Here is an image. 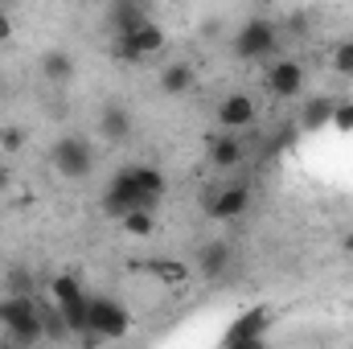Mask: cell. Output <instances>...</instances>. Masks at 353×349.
<instances>
[{
  "label": "cell",
  "mask_w": 353,
  "mask_h": 349,
  "mask_svg": "<svg viewBox=\"0 0 353 349\" xmlns=\"http://www.w3.org/2000/svg\"><path fill=\"white\" fill-rule=\"evenodd\" d=\"M132 329V312L111 300V296H90V308H87V333L83 341L87 346H99V341H123Z\"/></svg>",
  "instance_id": "1"
},
{
  "label": "cell",
  "mask_w": 353,
  "mask_h": 349,
  "mask_svg": "<svg viewBox=\"0 0 353 349\" xmlns=\"http://www.w3.org/2000/svg\"><path fill=\"white\" fill-rule=\"evenodd\" d=\"M165 29L148 17L140 29H132V33H115V46H111V58L115 62H144V58H157V54H165Z\"/></svg>",
  "instance_id": "2"
},
{
  "label": "cell",
  "mask_w": 353,
  "mask_h": 349,
  "mask_svg": "<svg viewBox=\"0 0 353 349\" xmlns=\"http://www.w3.org/2000/svg\"><path fill=\"white\" fill-rule=\"evenodd\" d=\"M50 165H54V173L66 177V181H87L94 173V144L83 140V136H62L50 148Z\"/></svg>",
  "instance_id": "3"
},
{
  "label": "cell",
  "mask_w": 353,
  "mask_h": 349,
  "mask_svg": "<svg viewBox=\"0 0 353 349\" xmlns=\"http://www.w3.org/2000/svg\"><path fill=\"white\" fill-rule=\"evenodd\" d=\"M275 46H279V25L267 21V17L243 21V29L234 33V54H239L243 62H263V58L275 54Z\"/></svg>",
  "instance_id": "4"
},
{
  "label": "cell",
  "mask_w": 353,
  "mask_h": 349,
  "mask_svg": "<svg viewBox=\"0 0 353 349\" xmlns=\"http://www.w3.org/2000/svg\"><path fill=\"white\" fill-rule=\"evenodd\" d=\"M103 210H107L111 218H123L128 210H157V201L144 197V189L136 185L132 165H128V169H119V173L111 177V185L103 189Z\"/></svg>",
  "instance_id": "5"
},
{
  "label": "cell",
  "mask_w": 353,
  "mask_h": 349,
  "mask_svg": "<svg viewBox=\"0 0 353 349\" xmlns=\"http://www.w3.org/2000/svg\"><path fill=\"white\" fill-rule=\"evenodd\" d=\"M259 119V103L247 94V90H230L226 99H218V107H214V123L222 128V132H243V128H251Z\"/></svg>",
  "instance_id": "6"
},
{
  "label": "cell",
  "mask_w": 353,
  "mask_h": 349,
  "mask_svg": "<svg viewBox=\"0 0 353 349\" xmlns=\"http://www.w3.org/2000/svg\"><path fill=\"white\" fill-rule=\"evenodd\" d=\"M251 210V185H218L205 197V214L214 222H239Z\"/></svg>",
  "instance_id": "7"
},
{
  "label": "cell",
  "mask_w": 353,
  "mask_h": 349,
  "mask_svg": "<svg viewBox=\"0 0 353 349\" xmlns=\"http://www.w3.org/2000/svg\"><path fill=\"white\" fill-rule=\"evenodd\" d=\"M304 83H308V74L296 58H275L267 66V94L271 99H300Z\"/></svg>",
  "instance_id": "8"
},
{
  "label": "cell",
  "mask_w": 353,
  "mask_h": 349,
  "mask_svg": "<svg viewBox=\"0 0 353 349\" xmlns=\"http://www.w3.org/2000/svg\"><path fill=\"white\" fill-rule=\"evenodd\" d=\"M205 157H210V165H214L218 173H230V169H239V165L247 161V144H243L239 132H218V136H210Z\"/></svg>",
  "instance_id": "9"
},
{
  "label": "cell",
  "mask_w": 353,
  "mask_h": 349,
  "mask_svg": "<svg viewBox=\"0 0 353 349\" xmlns=\"http://www.w3.org/2000/svg\"><path fill=\"white\" fill-rule=\"evenodd\" d=\"M267 325H271L267 308H251V312H243V317L226 329L222 346H259V341L267 337Z\"/></svg>",
  "instance_id": "10"
},
{
  "label": "cell",
  "mask_w": 353,
  "mask_h": 349,
  "mask_svg": "<svg viewBox=\"0 0 353 349\" xmlns=\"http://www.w3.org/2000/svg\"><path fill=\"white\" fill-rule=\"evenodd\" d=\"M226 271H230V247H226V243H205V247L197 251V275H201L205 283H218Z\"/></svg>",
  "instance_id": "11"
},
{
  "label": "cell",
  "mask_w": 353,
  "mask_h": 349,
  "mask_svg": "<svg viewBox=\"0 0 353 349\" xmlns=\"http://www.w3.org/2000/svg\"><path fill=\"white\" fill-rule=\"evenodd\" d=\"M4 341H12V346H37V341H46L41 304H37V312H29V317H21L17 325H8V329H4Z\"/></svg>",
  "instance_id": "12"
},
{
  "label": "cell",
  "mask_w": 353,
  "mask_h": 349,
  "mask_svg": "<svg viewBox=\"0 0 353 349\" xmlns=\"http://www.w3.org/2000/svg\"><path fill=\"white\" fill-rule=\"evenodd\" d=\"M193 87H197V70H193L189 62H169V66L161 70V94L176 99V94H189Z\"/></svg>",
  "instance_id": "13"
},
{
  "label": "cell",
  "mask_w": 353,
  "mask_h": 349,
  "mask_svg": "<svg viewBox=\"0 0 353 349\" xmlns=\"http://www.w3.org/2000/svg\"><path fill=\"white\" fill-rule=\"evenodd\" d=\"M41 79H46L50 87H66V83L74 79V58H70L66 50H46V54H41Z\"/></svg>",
  "instance_id": "14"
},
{
  "label": "cell",
  "mask_w": 353,
  "mask_h": 349,
  "mask_svg": "<svg viewBox=\"0 0 353 349\" xmlns=\"http://www.w3.org/2000/svg\"><path fill=\"white\" fill-rule=\"evenodd\" d=\"M99 136H103L107 144H128V136H132V115H128L123 107H103V115H99Z\"/></svg>",
  "instance_id": "15"
},
{
  "label": "cell",
  "mask_w": 353,
  "mask_h": 349,
  "mask_svg": "<svg viewBox=\"0 0 353 349\" xmlns=\"http://www.w3.org/2000/svg\"><path fill=\"white\" fill-rule=\"evenodd\" d=\"M157 283H165V288H185L189 283V275H193V267L181 259H152L148 267H144Z\"/></svg>",
  "instance_id": "16"
},
{
  "label": "cell",
  "mask_w": 353,
  "mask_h": 349,
  "mask_svg": "<svg viewBox=\"0 0 353 349\" xmlns=\"http://www.w3.org/2000/svg\"><path fill=\"white\" fill-rule=\"evenodd\" d=\"M333 103H337V99H325V94L308 99V103H304V111H300V123H304L308 132H321V128L333 119Z\"/></svg>",
  "instance_id": "17"
},
{
  "label": "cell",
  "mask_w": 353,
  "mask_h": 349,
  "mask_svg": "<svg viewBox=\"0 0 353 349\" xmlns=\"http://www.w3.org/2000/svg\"><path fill=\"white\" fill-rule=\"evenodd\" d=\"M132 177H136V185L144 189V197H152V201H161L165 189H169V181H165V173H161L157 165H132Z\"/></svg>",
  "instance_id": "18"
},
{
  "label": "cell",
  "mask_w": 353,
  "mask_h": 349,
  "mask_svg": "<svg viewBox=\"0 0 353 349\" xmlns=\"http://www.w3.org/2000/svg\"><path fill=\"white\" fill-rule=\"evenodd\" d=\"M119 226H123L128 239H148V235L157 230V210H128V214L119 218Z\"/></svg>",
  "instance_id": "19"
},
{
  "label": "cell",
  "mask_w": 353,
  "mask_h": 349,
  "mask_svg": "<svg viewBox=\"0 0 353 349\" xmlns=\"http://www.w3.org/2000/svg\"><path fill=\"white\" fill-rule=\"evenodd\" d=\"M337 132H353V99H337L333 103V119H329Z\"/></svg>",
  "instance_id": "20"
},
{
  "label": "cell",
  "mask_w": 353,
  "mask_h": 349,
  "mask_svg": "<svg viewBox=\"0 0 353 349\" xmlns=\"http://www.w3.org/2000/svg\"><path fill=\"white\" fill-rule=\"evenodd\" d=\"M333 70L345 74V79H353V41H341V46L333 50Z\"/></svg>",
  "instance_id": "21"
},
{
  "label": "cell",
  "mask_w": 353,
  "mask_h": 349,
  "mask_svg": "<svg viewBox=\"0 0 353 349\" xmlns=\"http://www.w3.org/2000/svg\"><path fill=\"white\" fill-rule=\"evenodd\" d=\"M21 148H25V132H21V128H0V152L17 157Z\"/></svg>",
  "instance_id": "22"
},
{
  "label": "cell",
  "mask_w": 353,
  "mask_h": 349,
  "mask_svg": "<svg viewBox=\"0 0 353 349\" xmlns=\"http://www.w3.org/2000/svg\"><path fill=\"white\" fill-rule=\"evenodd\" d=\"M8 292H33V283H29V271H8Z\"/></svg>",
  "instance_id": "23"
},
{
  "label": "cell",
  "mask_w": 353,
  "mask_h": 349,
  "mask_svg": "<svg viewBox=\"0 0 353 349\" xmlns=\"http://www.w3.org/2000/svg\"><path fill=\"white\" fill-rule=\"evenodd\" d=\"M12 37H17V21H12L4 8H0V46H8Z\"/></svg>",
  "instance_id": "24"
},
{
  "label": "cell",
  "mask_w": 353,
  "mask_h": 349,
  "mask_svg": "<svg viewBox=\"0 0 353 349\" xmlns=\"http://www.w3.org/2000/svg\"><path fill=\"white\" fill-rule=\"evenodd\" d=\"M8 181H12V173H8V165H4V161H0V189H4V185H8Z\"/></svg>",
  "instance_id": "25"
},
{
  "label": "cell",
  "mask_w": 353,
  "mask_h": 349,
  "mask_svg": "<svg viewBox=\"0 0 353 349\" xmlns=\"http://www.w3.org/2000/svg\"><path fill=\"white\" fill-rule=\"evenodd\" d=\"M341 251H345V255L353 259V235H345V239H341Z\"/></svg>",
  "instance_id": "26"
},
{
  "label": "cell",
  "mask_w": 353,
  "mask_h": 349,
  "mask_svg": "<svg viewBox=\"0 0 353 349\" xmlns=\"http://www.w3.org/2000/svg\"><path fill=\"white\" fill-rule=\"evenodd\" d=\"M255 4H259V8H275V4H279V0H255Z\"/></svg>",
  "instance_id": "27"
},
{
  "label": "cell",
  "mask_w": 353,
  "mask_h": 349,
  "mask_svg": "<svg viewBox=\"0 0 353 349\" xmlns=\"http://www.w3.org/2000/svg\"><path fill=\"white\" fill-rule=\"evenodd\" d=\"M90 4H111V0H90Z\"/></svg>",
  "instance_id": "28"
}]
</instances>
